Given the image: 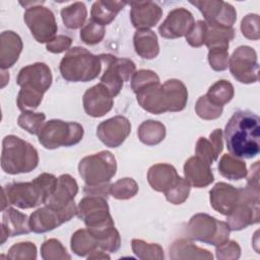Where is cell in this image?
<instances>
[{"label": "cell", "instance_id": "6da1fadb", "mask_svg": "<svg viewBox=\"0 0 260 260\" xmlns=\"http://www.w3.org/2000/svg\"><path fill=\"white\" fill-rule=\"evenodd\" d=\"M226 148L235 157L253 158L260 151V119L248 110L237 111L224 128Z\"/></svg>", "mask_w": 260, "mask_h": 260}, {"label": "cell", "instance_id": "7a4b0ae2", "mask_svg": "<svg viewBox=\"0 0 260 260\" xmlns=\"http://www.w3.org/2000/svg\"><path fill=\"white\" fill-rule=\"evenodd\" d=\"M17 83L21 86L17 101L19 109H36L52 83L51 70L44 63L28 65L19 71Z\"/></svg>", "mask_w": 260, "mask_h": 260}, {"label": "cell", "instance_id": "3957f363", "mask_svg": "<svg viewBox=\"0 0 260 260\" xmlns=\"http://www.w3.org/2000/svg\"><path fill=\"white\" fill-rule=\"evenodd\" d=\"M58 179L51 174H42L30 183L7 185L8 201L19 208H31L46 202L55 190Z\"/></svg>", "mask_w": 260, "mask_h": 260}, {"label": "cell", "instance_id": "277c9868", "mask_svg": "<svg viewBox=\"0 0 260 260\" xmlns=\"http://www.w3.org/2000/svg\"><path fill=\"white\" fill-rule=\"evenodd\" d=\"M102 61L84 48L74 47L68 51L60 63V71L68 81L86 82L94 79L101 72Z\"/></svg>", "mask_w": 260, "mask_h": 260}, {"label": "cell", "instance_id": "5b68a950", "mask_svg": "<svg viewBox=\"0 0 260 260\" xmlns=\"http://www.w3.org/2000/svg\"><path fill=\"white\" fill-rule=\"evenodd\" d=\"M39 162L36 148L19 137L9 135L3 140L2 169L8 174L28 173Z\"/></svg>", "mask_w": 260, "mask_h": 260}, {"label": "cell", "instance_id": "8992f818", "mask_svg": "<svg viewBox=\"0 0 260 260\" xmlns=\"http://www.w3.org/2000/svg\"><path fill=\"white\" fill-rule=\"evenodd\" d=\"M83 136V128L75 122L51 120L39 132V141L46 148L71 146L78 143Z\"/></svg>", "mask_w": 260, "mask_h": 260}, {"label": "cell", "instance_id": "52a82bcc", "mask_svg": "<svg viewBox=\"0 0 260 260\" xmlns=\"http://www.w3.org/2000/svg\"><path fill=\"white\" fill-rule=\"evenodd\" d=\"M116 159L109 151H102L80 160L78 170L86 186H98L107 183L116 174Z\"/></svg>", "mask_w": 260, "mask_h": 260}, {"label": "cell", "instance_id": "ba28073f", "mask_svg": "<svg viewBox=\"0 0 260 260\" xmlns=\"http://www.w3.org/2000/svg\"><path fill=\"white\" fill-rule=\"evenodd\" d=\"M191 238L209 245L219 246L229 241L230 225L207 214L194 215L189 223Z\"/></svg>", "mask_w": 260, "mask_h": 260}, {"label": "cell", "instance_id": "9c48e42d", "mask_svg": "<svg viewBox=\"0 0 260 260\" xmlns=\"http://www.w3.org/2000/svg\"><path fill=\"white\" fill-rule=\"evenodd\" d=\"M100 58L102 63L106 64L101 83L108 88L114 98L120 92L123 82L127 81L135 70V65L131 60L118 59L109 54L100 55Z\"/></svg>", "mask_w": 260, "mask_h": 260}, {"label": "cell", "instance_id": "30bf717a", "mask_svg": "<svg viewBox=\"0 0 260 260\" xmlns=\"http://www.w3.org/2000/svg\"><path fill=\"white\" fill-rule=\"evenodd\" d=\"M230 69L233 76L242 83L258 81L256 52L248 46L239 47L230 60Z\"/></svg>", "mask_w": 260, "mask_h": 260}, {"label": "cell", "instance_id": "8fae6325", "mask_svg": "<svg viewBox=\"0 0 260 260\" xmlns=\"http://www.w3.org/2000/svg\"><path fill=\"white\" fill-rule=\"evenodd\" d=\"M76 211L77 210L74 202L63 210H57L49 206L40 208L30 215V230L35 233H45L52 231L64 221L69 220L72 216H74Z\"/></svg>", "mask_w": 260, "mask_h": 260}, {"label": "cell", "instance_id": "7c38bea8", "mask_svg": "<svg viewBox=\"0 0 260 260\" xmlns=\"http://www.w3.org/2000/svg\"><path fill=\"white\" fill-rule=\"evenodd\" d=\"M27 26L39 43L53 41V37L57 31V27L48 26L45 24H56L53 13L45 7H34L28 9L24 15Z\"/></svg>", "mask_w": 260, "mask_h": 260}, {"label": "cell", "instance_id": "4fadbf2b", "mask_svg": "<svg viewBox=\"0 0 260 260\" xmlns=\"http://www.w3.org/2000/svg\"><path fill=\"white\" fill-rule=\"evenodd\" d=\"M131 131V125L127 118L116 116L102 122L96 129L99 138L110 147H118Z\"/></svg>", "mask_w": 260, "mask_h": 260}, {"label": "cell", "instance_id": "5bb4252c", "mask_svg": "<svg viewBox=\"0 0 260 260\" xmlns=\"http://www.w3.org/2000/svg\"><path fill=\"white\" fill-rule=\"evenodd\" d=\"M194 19L192 14L183 8L171 11L167 19L161 23L158 30L161 37L167 39H175L188 36L194 27Z\"/></svg>", "mask_w": 260, "mask_h": 260}, {"label": "cell", "instance_id": "9a60e30c", "mask_svg": "<svg viewBox=\"0 0 260 260\" xmlns=\"http://www.w3.org/2000/svg\"><path fill=\"white\" fill-rule=\"evenodd\" d=\"M78 186L76 181L69 175H62L58 178L57 185L53 193L46 200L45 204L57 210H63L68 207L77 194Z\"/></svg>", "mask_w": 260, "mask_h": 260}, {"label": "cell", "instance_id": "2e32d148", "mask_svg": "<svg viewBox=\"0 0 260 260\" xmlns=\"http://www.w3.org/2000/svg\"><path fill=\"white\" fill-rule=\"evenodd\" d=\"M241 197V189H236L225 183H217L210 191L212 207L218 212L228 215L238 204Z\"/></svg>", "mask_w": 260, "mask_h": 260}, {"label": "cell", "instance_id": "e0dca14e", "mask_svg": "<svg viewBox=\"0 0 260 260\" xmlns=\"http://www.w3.org/2000/svg\"><path fill=\"white\" fill-rule=\"evenodd\" d=\"M113 95L108 88L100 83L88 88L83 95L84 110L87 115L98 117V104L100 105L103 116L108 113L113 106Z\"/></svg>", "mask_w": 260, "mask_h": 260}, {"label": "cell", "instance_id": "ac0fdd59", "mask_svg": "<svg viewBox=\"0 0 260 260\" xmlns=\"http://www.w3.org/2000/svg\"><path fill=\"white\" fill-rule=\"evenodd\" d=\"M206 161L198 156L189 158L184 166L186 180L197 188H202L213 182V175Z\"/></svg>", "mask_w": 260, "mask_h": 260}, {"label": "cell", "instance_id": "d6986e66", "mask_svg": "<svg viewBox=\"0 0 260 260\" xmlns=\"http://www.w3.org/2000/svg\"><path fill=\"white\" fill-rule=\"evenodd\" d=\"M176 169L170 165H155L149 169L148 182L151 187L159 192L169 191L178 181Z\"/></svg>", "mask_w": 260, "mask_h": 260}, {"label": "cell", "instance_id": "ffe728a7", "mask_svg": "<svg viewBox=\"0 0 260 260\" xmlns=\"http://www.w3.org/2000/svg\"><path fill=\"white\" fill-rule=\"evenodd\" d=\"M221 135V129H215V131L210 134V140L212 141V144H210V142L204 137H200L196 146L197 156L206 161L208 165H212V162L217 158L218 154L222 150Z\"/></svg>", "mask_w": 260, "mask_h": 260}, {"label": "cell", "instance_id": "44dd1931", "mask_svg": "<svg viewBox=\"0 0 260 260\" xmlns=\"http://www.w3.org/2000/svg\"><path fill=\"white\" fill-rule=\"evenodd\" d=\"M169 111H181L185 108L188 92L185 85L176 79L168 80L165 84H162Z\"/></svg>", "mask_w": 260, "mask_h": 260}, {"label": "cell", "instance_id": "7402d4cb", "mask_svg": "<svg viewBox=\"0 0 260 260\" xmlns=\"http://www.w3.org/2000/svg\"><path fill=\"white\" fill-rule=\"evenodd\" d=\"M2 229H7L8 237L28 234L31 231L27 216L13 208H7V210L3 212Z\"/></svg>", "mask_w": 260, "mask_h": 260}, {"label": "cell", "instance_id": "603a6c76", "mask_svg": "<svg viewBox=\"0 0 260 260\" xmlns=\"http://www.w3.org/2000/svg\"><path fill=\"white\" fill-rule=\"evenodd\" d=\"M135 51L142 58L151 59L158 54V44L156 36L148 29H139L134 36Z\"/></svg>", "mask_w": 260, "mask_h": 260}, {"label": "cell", "instance_id": "cb8c5ba5", "mask_svg": "<svg viewBox=\"0 0 260 260\" xmlns=\"http://www.w3.org/2000/svg\"><path fill=\"white\" fill-rule=\"evenodd\" d=\"M99 241L88 230H78L72 235L71 249L78 256H86L96 250Z\"/></svg>", "mask_w": 260, "mask_h": 260}, {"label": "cell", "instance_id": "d4e9b609", "mask_svg": "<svg viewBox=\"0 0 260 260\" xmlns=\"http://www.w3.org/2000/svg\"><path fill=\"white\" fill-rule=\"evenodd\" d=\"M220 174L230 180H240L247 175L245 162L238 160L232 154H224L218 164Z\"/></svg>", "mask_w": 260, "mask_h": 260}, {"label": "cell", "instance_id": "484cf974", "mask_svg": "<svg viewBox=\"0 0 260 260\" xmlns=\"http://www.w3.org/2000/svg\"><path fill=\"white\" fill-rule=\"evenodd\" d=\"M234 95V87L232 83L226 80H218L212 86H210L207 94L205 95L212 104L223 107L224 104L229 103Z\"/></svg>", "mask_w": 260, "mask_h": 260}, {"label": "cell", "instance_id": "4316f807", "mask_svg": "<svg viewBox=\"0 0 260 260\" xmlns=\"http://www.w3.org/2000/svg\"><path fill=\"white\" fill-rule=\"evenodd\" d=\"M132 249L140 259H161L164 251L159 245L148 244L141 240H132Z\"/></svg>", "mask_w": 260, "mask_h": 260}, {"label": "cell", "instance_id": "83f0119b", "mask_svg": "<svg viewBox=\"0 0 260 260\" xmlns=\"http://www.w3.org/2000/svg\"><path fill=\"white\" fill-rule=\"evenodd\" d=\"M137 184L131 178H125L113 184L110 187V193L118 199H127L133 197L137 192Z\"/></svg>", "mask_w": 260, "mask_h": 260}, {"label": "cell", "instance_id": "f1b7e54d", "mask_svg": "<svg viewBox=\"0 0 260 260\" xmlns=\"http://www.w3.org/2000/svg\"><path fill=\"white\" fill-rule=\"evenodd\" d=\"M44 120L45 115L43 113H32L25 111L18 118V124L29 133L39 134Z\"/></svg>", "mask_w": 260, "mask_h": 260}, {"label": "cell", "instance_id": "f546056e", "mask_svg": "<svg viewBox=\"0 0 260 260\" xmlns=\"http://www.w3.org/2000/svg\"><path fill=\"white\" fill-rule=\"evenodd\" d=\"M189 191L190 183L187 180H184L183 178L180 177L178 181L175 183V185L165 194L170 202H173L174 204H180L188 197Z\"/></svg>", "mask_w": 260, "mask_h": 260}, {"label": "cell", "instance_id": "4dcf8cb0", "mask_svg": "<svg viewBox=\"0 0 260 260\" xmlns=\"http://www.w3.org/2000/svg\"><path fill=\"white\" fill-rule=\"evenodd\" d=\"M138 135L140 140L145 144H148V145L157 144L161 140H164L166 135V128L162 124L159 123V125L154 129V131H149V129L146 127V125L143 122L138 129Z\"/></svg>", "mask_w": 260, "mask_h": 260}, {"label": "cell", "instance_id": "1f68e13d", "mask_svg": "<svg viewBox=\"0 0 260 260\" xmlns=\"http://www.w3.org/2000/svg\"><path fill=\"white\" fill-rule=\"evenodd\" d=\"M42 257L43 259H70V255L66 253V249L62 244L54 239L46 241L42 246Z\"/></svg>", "mask_w": 260, "mask_h": 260}, {"label": "cell", "instance_id": "d6a6232c", "mask_svg": "<svg viewBox=\"0 0 260 260\" xmlns=\"http://www.w3.org/2000/svg\"><path fill=\"white\" fill-rule=\"evenodd\" d=\"M241 255V249L237 242L226 241L223 244L217 246L216 248V256L217 258L223 259H238Z\"/></svg>", "mask_w": 260, "mask_h": 260}, {"label": "cell", "instance_id": "836d02e7", "mask_svg": "<svg viewBox=\"0 0 260 260\" xmlns=\"http://www.w3.org/2000/svg\"><path fill=\"white\" fill-rule=\"evenodd\" d=\"M206 27H207V24L205 21H202V20L197 21V23L194 24V27L191 30V32L188 36H186L187 42L192 47H200L204 43Z\"/></svg>", "mask_w": 260, "mask_h": 260}, {"label": "cell", "instance_id": "e575fe53", "mask_svg": "<svg viewBox=\"0 0 260 260\" xmlns=\"http://www.w3.org/2000/svg\"><path fill=\"white\" fill-rule=\"evenodd\" d=\"M208 60L214 70H224L228 68V50H209Z\"/></svg>", "mask_w": 260, "mask_h": 260}, {"label": "cell", "instance_id": "d590c367", "mask_svg": "<svg viewBox=\"0 0 260 260\" xmlns=\"http://www.w3.org/2000/svg\"><path fill=\"white\" fill-rule=\"evenodd\" d=\"M85 28L88 29V30H90L91 34L88 35V36H86V37L81 38L84 43L89 44V45H93V44H96V43L101 42V40H102L103 37H104V32H105L103 25H101V24H99V23H96V22L90 20V21L87 22Z\"/></svg>", "mask_w": 260, "mask_h": 260}, {"label": "cell", "instance_id": "8d00e7d4", "mask_svg": "<svg viewBox=\"0 0 260 260\" xmlns=\"http://www.w3.org/2000/svg\"><path fill=\"white\" fill-rule=\"evenodd\" d=\"M71 45V39L64 36H59L47 45V50L53 53H60L69 48Z\"/></svg>", "mask_w": 260, "mask_h": 260}]
</instances>
